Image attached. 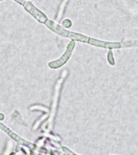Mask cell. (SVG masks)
Returning <instances> with one entry per match:
<instances>
[{
	"label": "cell",
	"instance_id": "1",
	"mask_svg": "<svg viewBox=\"0 0 138 155\" xmlns=\"http://www.w3.org/2000/svg\"><path fill=\"white\" fill-rule=\"evenodd\" d=\"M45 25L53 32L62 37H68L74 40L81 42L88 43L91 45L100 47L108 49H110L111 47V44L110 42L101 41L94 38H90L80 34L67 31L58 24L56 23L51 20H48L45 23Z\"/></svg>",
	"mask_w": 138,
	"mask_h": 155
},
{
	"label": "cell",
	"instance_id": "2",
	"mask_svg": "<svg viewBox=\"0 0 138 155\" xmlns=\"http://www.w3.org/2000/svg\"><path fill=\"white\" fill-rule=\"evenodd\" d=\"M75 42L74 41L71 42L67 47V51L64 54L62 57L57 61L50 62L49 64V66L51 68H57L63 65L70 58L74 48L75 47Z\"/></svg>",
	"mask_w": 138,
	"mask_h": 155
},
{
	"label": "cell",
	"instance_id": "3",
	"mask_svg": "<svg viewBox=\"0 0 138 155\" xmlns=\"http://www.w3.org/2000/svg\"><path fill=\"white\" fill-rule=\"evenodd\" d=\"M30 12L33 15V16L38 20V21L42 23H45L48 19L45 15L40 11L38 10L34 7H31L29 9Z\"/></svg>",
	"mask_w": 138,
	"mask_h": 155
},
{
	"label": "cell",
	"instance_id": "4",
	"mask_svg": "<svg viewBox=\"0 0 138 155\" xmlns=\"http://www.w3.org/2000/svg\"><path fill=\"white\" fill-rule=\"evenodd\" d=\"M121 44H122V48L138 46V40L127 41L123 42Z\"/></svg>",
	"mask_w": 138,
	"mask_h": 155
},
{
	"label": "cell",
	"instance_id": "5",
	"mask_svg": "<svg viewBox=\"0 0 138 155\" xmlns=\"http://www.w3.org/2000/svg\"><path fill=\"white\" fill-rule=\"evenodd\" d=\"M108 60L110 64L112 65L115 64L114 60L112 51H109L108 56Z\"/></svg>",
	"mask_w": 138,
	"mask_h": 155
},
{
	"label": "cell",
	"instance_id": "6",
	"mask_svg": "<svg viewBox=\"0 0 138 155\" xmlns=\"http://www.w3.org/2000/svg\"><path fill=\"white\" fill-rule=\"evenodd\" d=\"M62 25H63L64 27L68 28L70 27L71 26V22L70 20H68V19H67L62 22Z\"/></svg>",
	"mask_w": 138,
	"mask_h": 155
}]
</instances>
